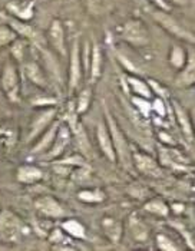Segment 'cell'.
I'll list each match as a JSON object with an SVG mask.
<instances>
[{"label":"cell","instance_id":"cell-35","mask_svg":"<svg viewBox=\"0 0 195 251\" xmlns=\"http://www.w3.org/2000/svg\"><path fill=\"white\" fill-rule=\"evenodd\" d=\"M152 3L155 4L158 9H161V10H165V12L170 10V4L165 0H152Z\"/></svg>","mask_w":195,"mask_h":251},{"label":"cell","instance_id":"cell-17","mask_svg":"<svg viewBox=\"0 0 195 251\" xmlns=\"http://www.w3.org/2000/svg\"><path fill=\"white\" fill-rule=\"evenodd\" d=\"M23 72L26 77L35 85V86H39L42 89H48L49 88V80L46 74L43 72V69L40 68V65L38 62H27L23 65Z\"/></svg>","mask_w":195,"mask_h":251},{"label":"cell","instance_id":"cell-31","mask_svg":"<svg viewBox=\"0 0 195 251\" xmlns=\"http://www.w3.org/2000/svg\"><path fill=\"white\" fill-rule=\"evenodd\" d=\"M132 103L134 106L139 111V114L145 118H149L151 112H152V106H151V102L149 99H145V98L141 97H132Z\"/></svg>","mask_w":195,"mask_h":251},{"label":"cell","instance_id":"cell-13","mask_svg":"<svg viewBox=\"0 0 195 251\" xmlns=\"http://www.w3.org/2000/svg\"><path fill=\"white\" fill-rule=\"evenodd\" d=\"M60 125V121H55L42 135L33 142V147L30 150V154L32 155H43L45 152H48V150L52 147L53 141H55V136L58 132V128Z\"/></svg>","mask_w":195,"mask_h":251},{"label":"cell","instance_id":"cell-32","mask_svg":"<svg viewBox=\"0 0 195 251\" xmlns=\"http://www.w3.org/2000/svg\"><path fill=\"white\" fill-rule=\"evenodd\" d=\"M151 106H152V112H155L156 115L164 118L167 115V103H165V99L156 97L154 99V102H151Z\"/></svg>","mask_w":195,"mask_h":251},{"label":"cell","instance_id":"cell-25","mask_svg":"<svg viewBox=\"0 0 195 251\" xmlns=\"http://www.w3.org/2000/svg\"><path fill=\"white\" fill-rule=\"evenodd\" d=\"M144 210L156 217H168V214L171 213L168 204L162 198H151L149 201L145 202Z\"/></svg>","mask_w":195,"mask_h":251},{"label":"cell","instance_id":"cell-21","mask_svg":"<svg viewBox=\"0 0 195 251\" xmlns=\"http://www.w3.org/2000/svg\"><path fill=\"white\" fill-rule=\"evenodd\" d=\"M129 231L134 237V240H137L139 243H145L149 238L148 226L141 218H138L137 215H131L129 218Z\"/></svg>","mask_w":195,"mask_h":251},{"label":"cell","instance_id":"cell-19","mask_svg":"<svg viewBox=\"0 0 195 251\" xmlns=\"http://www.w3.org/2000/svg\"><path fill=\"white\" fill-rule=\"evenodd\" d=\"M102 66H103V56L102 50L98 43L91 46V60H89V77L91 80H97L102 75Z\"/></svg>","mask_w":195,"mask_h":251},{"label":"cell","instance_id":"cell-2","mask_svg":"<svg viewBox=\"0 0 195 251\" xmlns=\"http://www.w3.org/2000/svg\"><path fill=\"white\" fill-rule=\"evenodd\" d=\"M103 116H105V124L109 129L111 138H112L114 150H115V155H117V162H119L123 168L129 170L132 167V151H131L129 142L106 105H103Z\"/></svg>","mask_w":195,"mask_h":251},{"label":"cell","instance_id":"cell-18","mask_svg":"<svg viewBox=\"0 0 195 251\" xmlns=\"http://www.w3.org/2000/svg\"><path fill=\"white\" fill-rule=\"evenodd\" d=\"M16 179L20 184L32 185L43 179V171L33 164H23L16 170Z\"/></svg>","mask_w":195,"mask_h":251},{"label":"cell","instance_id":"cell-10","mask_svg":"<svg viewBox=\"0 0 195 251\" xmlns=\"http://www.w3.org/2000/svg\"><path fill=\"white\" fill-rule=\"evenodd\" d=\"M83 76V66H82V59H80V46L78 40L72 43L71 48V58H69V77H68V85H69V92L73 94L80 85V80Z\"/></svg>","mask_w":195,"mask_h":251},{"label":"cell","instance_id":"cell-23","mask_svg":"<svg viewBox=\"0 0 195 251\" xmlns=\"http://www.w3.org/2000/svg\"><path fill=\"white\" fill-rule=\"evenodd\" d=\"M76 198L83 204H100L106 200V193L102 188H85L76 194Z\"/></svg>","mask_w":195,"mask_h":251},{"label":"cell","instance_id":"cell-12","mask_svg":"<svg viewBox=\"0 0 195 251\" xmlns=\"http://www.w3.org/2000/svg\"><path fill=\"white\" fill-rule=\"evenodd\" d=\"M48 40H49V45L58 52L59 55L65 56V53H66L65 27H63V23L59 19L52 20V23L48 29Z\"/></svg>","mask_w":195,"mask_h":251},{"label":"cell","instance_id":"cell-24","mask_svg":"<svg viewBox=\"0 0 195 251\" xmlns=\"http://www.w3.org/2000/svg\"><path fill=\"white\" fill-rule=\"evenodd\" d=\"M194 56L187 59V63L182 69H179V75L176 77V85L179 86H191L194 83Z\"/></svg>","mask_w":195,"mask_h":251},{"label":"cell","instance_id":"cell-27","mask_svg":"<svg viewBox=\"0 0 195 251\" xmlns=\"http://www.w3.org/2000/svg\"><path fill=\"white\" fill-rule=\"evenodd\" d=\"M187 53H185V50L182 49V48H179V46H176L174 45L172 48H171V52H170V63L175 68V69H182L184 68V65L187 63Z\"/></svg>","mask_w":195,"mask_h":251},{"label":"cell","instance_id":"cell-34","mask_svg":"<svg viewBox=\"0 0 195 251\" xmlns=\"http://www.w3.org/2000/svg\"><path fill=\"white\" fill-rule=\"evenodd\" d=\"M170 211H172L174 214H182L185 211V205L181 202H172L170 207Z\"/></svg>","mask_w":195,"mask_h":251},{"label":"cell","instance_id":"cell-33","mask_svg":"<svg viewBox=\"0 0 195 251\" xmlns=\"http://www.w3.org/2000/svg\"><path fill=\"white\" fill-rule=\"evenodd\" d=\"M158 139L165 147H176V142L174 141V138L170 135L168 132H165V131H159L158 132Z\"/></svg>","mask_w":195,"mask_h":251},{"label":"cell","instance_id":"cell-15","mask_svg":"<svg viewBox=\"0 0 195 251\" xmlns=\"http://www.w3.org/2000/svg\"><path fill=\"white\" fill-rule=\"evenodd\" d=\"M6 7L15 19L22 22L30 20L35 15V3L32 0H12Z\"/></svg>","mask_w":195,"mask_h":251},{"label":"cell","instance_id":"cell-22","mask_svg":"<svg viewBox=\"0 0 195 251\" xmlns=\"http://www.w3.org/2000/svg\"><path fill=\"white\" fill-rule=\"evenodd\" d=\"M126 80H128L126 83H128L131 92L134 94V97H141L145 98V99H151L154 97L148 82H145V80H142V79H139L137 76H128Z\"/></svg>","mask_w":195,"mask_h":251},{"label":"cell","instance_id":"cell-3","mask_svg":"<svg viewBox=\"0 0 195 251\" xmlns=\"http://www.w3.org/2000/svg\"><path fill=\"white\" fill-rule=\"evenodd\" d=\"M0 89L10 100H18L20 94V72L13 58L4 60L0 69Z\"/></svg>","mask_w":195,"mask_h":251},{"label":"cell","instance_id":"cell-16","mask_svg":"<svg viewBox=\"0 0 195 251\" xmlns=\"http://www.w3.org/2000/svg\"><path fill=\"white\" fill-rule=\"evenodd\" d=\"M100 228L112 244H119L123 234V226L119 220L114 217H103L100 220Z\"/></svg>","mask_w":195,"mask_h":251},{"label":"cell","instance_id":"cell-6","mask_svg":"<svg viewBox=\"0 0 195 251\" xmlns=\"http://www.w3.org/2000/svg\"><path fill=\"white\" fill-rule=\"evenodd\" d=\"M33 207L40 217L48 220H60L68 217L66 207L52 195H40L35 200Z\"/></svg>","mask_w":195,"mask_h":251},{"label":"cell","instance_id":"cell-4","mask_svg":"<svg viewBox=\"0 0 195 251\" xmlns=\"http://www.w3.org/2000/svg\"><path fill=\"white\" fill-rule=\"evenodd\" d=\"M56 116H58V109L55 105L38 108L32 116L30 122H29V131H27V135H26L24 141L27 144L35 142L56 121Z\"/></svg>","mask_w":195,"mask_h":251},{"label":"cell","instance_id":"cell-9","mask_svg":"<svg viewBox=\"0 0 195 251\" xmlns=\"http://www.w3.org/2000/svg\"><path fill=\"white\" fill-rule=\"evenodd\" d=\"M132 167H135V170L141 174H144L145 176H151V178H161L164 174L162 165L159 164V161H156L155 158L149 154H145L141 151H132Z\"/></svg>","mask_w":195,"mask_h":251},{"label":"cell","instance_id":"cell-7","mask_svg":"<svg viewBox=\"0 0 195 251\" xmlns=\"http://www.w3.org/2000/svg\"><path fill=\"white\" fill-rule=\"evenodd\" d=\"M151 16L159 23L161 27H164L168 33H171L172 36H175L178 39H182L185 42H191L194 43V35L191 32H188L178 20H175L168 12L165 10H151Z\"/></svg>","mask_w":195,"mask_h":251},{"label":"cell","instance_id":"cell-1","mask_svg":"<svg viewBox=\"0 0 195 251\" xmlns=\"http://www.w3.org/2000/svg\"><path fill=\"white\" fill-rule=\"evenodd\" d=\"M30 232L23 218L10 208H0V243L19 244Z\"/></svg>","mask_w":195,"mask_h":251},{"label":"cell","instance_id":"cell-5","mask_svg":"<svg viewBox=\"0 0 195 251\" xmlns=\"http://www.w3.org/2000/svg\"><path fill=\"white\" fill-rule=\"evenodd\" d=\"M121 38L123 39L126 43L135 46V48H144L149 43V32L144 22L139 19L128 20L122 29H121Z\"/></svg>","mask_w":195,"mask_h":251},{"label":"cell","instance_id":"cell-20","mask_svg":"<svg viewBox=\"0 0 195 251\" xmlns=\"http://www.w3.org/2000/svg\"><path fill=\"white\" fill-rule=\"evenodd\" d=\"M60 227H62V231L72 238H76V240L86 238V227L76 218H66L65 217Z\"/></svg>","mask_w":195,"mask_h":251},{"label":"cell","instance_id":"cell-8","mask_svg":"<svg viewBox=\"0 0 195 251\" xmlns=\"http://www.w3.org/2000/svg\"><path fill=\"white\" fill-rule=\"evenodd\" d=\"M72 138H73V134H72L71 128L68 126V124L60 121V125H59L58 132H56V136H55V141H53L52 147L48 150V152H45V154L42 155V158L46 159V161H55V159L62 158L65 155V152H66L68 147L71 145Z\"/></svg>","mask_w":195,"mask_h":251},{"label":"cell","instance_id":"cell-30","mask_svg":"<svg viewBox=\"0 0 195 251\" xmlns=\"http://www.w3.org/2000/svg\"><path fill=\"white\" fill-rule=\"evenodd\" d=\"M155 241H156V247H158L159 250H162V251H178L179 250V247H178L175 243H174V240H172V238H170L168 235L162 234V232L156 234Z\"/></svg>","mask_w":195,"mask_h":251},{"label":"cell","instance_id":"cell-11","mask_svg":"<svg viewBox=\"0 0 195 251\" xmlns=\"http://www.w3.org/2000/svg\"><path fill=\"white\" fill-rule=\"evenodd\" d=\"M97 142L100 152L103 154V156L115 164L117 162V155H115V150H114V144H112V138H111V134H109V129L103 122H99L97 125Z\"/></svg>","mask_w":195,"mask_h":251},{"label":"cell","instance_id":"cell-28","mask_svg":"<svg viewBox=\"0 0 195 251\" xmlns=\"http://www.w3.org/2000/svg\"><path fill=\"white\" fill-rule=\"evenodd\" d=\"M7 23H9V26H10L18 35L24 36V38H32L33 29H32L30 25H26L24 22L15 19V18H7Z\"/></svg>","mask_w":195,"mask_h":251},{"label":"cell","instance_id":"cell-14","mask_svg":"<svg viewBox=\"0 0 195 251\" xmlns=\"http://www.w3.org/2000/svg\"><path fill=\"white\" fill-rule=\"evenodd\" d=\"M172 112H174V116H175L176 122L181 128V132L182 135L187 138V141L193 142L194 141V129H193V122L190 119V115L188 112L185 111V108L176 102V100H172Z\"/></svg>","mask_w":195,"mask_h":251},{"label":"cell","instance_id":"cell-36","mask_svg":"<svg viewBox=\"0 0 195 251\" xmlns=\"http://www.w3.org/2000/svg\"><path fill=\"white\" fill-rule=\"evenodd\" d=\"M167 3L175 4V6H190L194 3V0H165Z\"/></svg>","mask_w":195,"mask_h":251},{"label":"cell","instance_id":"cell-26","mask_svg":"<svg viewBox=\"0 0 195 251\" xmlns=\"http://www.w3.org/2000/svg\"><path fill=\"white\" fill-rule=\"evenodd\" d=\"M92 98H94V94H92L91 88H83L79 92L76 103H75V111L78 115H83L85 112H88V109L91 108V103H92Z\"/></svg>","mask_w":195,"mask_h":251},{"label":"cell","instance_id":"cell-29","mask_svg":"<svg viewBox=\"0 0 195 251\" xmlns=\"http://www.w3.org/2000/svg\"><path fill=\"white\" fill-rule=\"evenodd\" d=\"M16 39H18V33L9 25H4V23L0 25V48L12 45Z\"/></svg>","mask_w":195,"mask_h":251}]
</instances>
